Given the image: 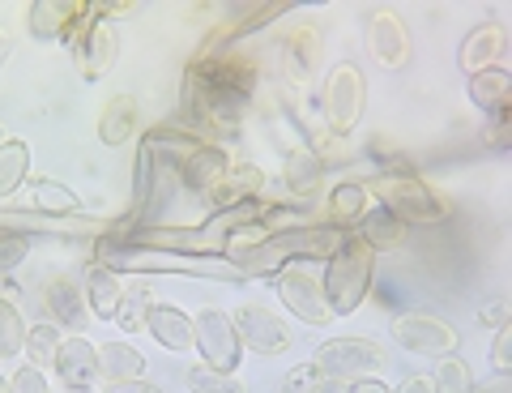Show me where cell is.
Listing matches in <instances>:
<instances>
[{
  "label": "cell",
  "instance_id": "cell-12",
  "mask_svg": "<svg viewBox=\"0 0 512 393\" xmlns=\"http://www.w3.org/2000/svg\"><path fill=\"white\" fill-rule=\"evenodd\" d=\"M231 321H235L239 342L252 347L256 355H282L291 347V334H286L282 321L274 317V308H265V304H244Z\"/></svg>",
  "mask_w": 512,
  "mask_h": 393
},
{
  "label": "cell",
  "instance_id": "cell-30",
  "mask_svg": "<svg viewBox=\"0 0 512 393\" xmlns=\"http://www.w3.org/2000/svg\"><path fill=\"white\" fill-rule=\"evenodd\" d=\"M269 210H274V201H265V197H248V201H239V206L218 210L205 227L218 231V235H239L244 227H265V223H269Z\"/></svg>",
  "mask_w": 512,
  "mask_h": 393
},
{
  "label": "cell",
  "instance_id": "cell-33",
  "mask_svg": "<svg viewBox=\"0 0 512 393\" xmlns=\"http://www.w3.org/2000/svg\"><path fill=\"white\" fill-rule=\"evenodd\" d=\"M60 325H30L26 329V359H30V368H52L56 364V351H60Z\"/></svg>",
  "mask_w": 512,
  "mask_h": 393
},
{
  "label": "cell",
  "instance_id": "cell-31",
  "mask_svg": "<svg viewBox=\"0 0 512 393\" xmlns=\"http://www.w3.org/2000/svg\"><path fill=\"white\" fill-rule=\"evenodd\" d=\"M30 197H35V210L47 218H69V214L82 210V197L60 180H35L30 184Z\"/></svg>",
  "mask_w": 512,
  "mask_h": 393
},
{
  "label": "cell",
  "instance_id": "cell-15",
  "mask_svg": "<svg viewBox=\"0 0 512 393\" xmlns=\"http://www.w3.org/2000/svg\"><path fill=\"white\" fill-rule=\"evenodd\" d=\"M363 39H367V52L376 56V65H384V69H402L410 60V35H406L402 18L389 9H380L367 18Z\"/></svg>",
  "mask_w": 512,
  "mask_h": 393
},
{
  "label": "cell",
  "instance_id": "cell-47",
  "mask_svg": "<svg viewBox=\"0 0 512 393\" xmlns=\"http://www.w3.org/2000/svg\"><path fill=\"white\" fill-rule=\"evenodd\" d=\"M9 56H13V35L9 30H0V69L9 65Z\"/></svg>",
  "mask_w": 512,
  "mask_h": 393
},
{
  "label": "cell",
  "instance_id": "cell-10",
  "mask_svg": "<svg viewBox=\"0 0 512 393\" xmlns=\"http://www.w3.org/2000/svg\"><path fill=\"white\" fill-rule=\"evenodd\" d=\"M116 56H120L116 30H111L103 18L86 22V30L73 43V65H77V73H82L86 82H103V77L116 69Z\"/></svg>",
  "mask_w": 512,
  "mask_h": 393
},
{
  "label": "cell",
  "instance_id": "cell-3",
  "mask_svg": "<svg viewBox=\"0 0 512 393\" xmlns=\"http://www.w3.org/2000/svg\"><path fill=\"white\" fill-rule=\"evenodd\" d=\"M94 261L116 274H184V278H222V282L244 278L227 257H184V253H163V248H133L116 240V235L99 244Z\"/></svg>",
  "mask_w": 512,
  "mask_h": 393
},
{
  "label": "cell",
  "instance_id": "cell-19",
  "mask_svg": "<svg viewBox=\"0 0 512 393\" xmlns=\"http://www.w3.org/2000/svg\"><path fill=\"white\" fill-rule=\"evenodd\" d=\"M504 47H508L504 26H500V22H483L478 30H470V35H466V43H461V56H457V60H461V69L474 77V73H483V69H495V65H500Z\"/></svg>",
  "mask_w": 512,
  "mask_h": 393
},
{
  "label": "cell",
  "instance_id": "cell-40",
  "mask_svg": "<svg viewBox=\"0 0 512 393\" xmlns=\"http://www.w3.org/2000/svg\"><path fill=\"white\" fill-rule=\"evenodd\" d=\"M9 393H52V389H47V376L39 368L26 364V368H18L9 376Z\"/></svg>",
  "mask_w": 512,
  "mask_h": 393
},
{
  "label": "cell",
  "instance_id": "cell-5",
  "mask_svg": "<svg viewBox=\"0 0 512 393\" xmlns=\"http://www.w3.org/2000/svg\"><path fill=\"white\" fill-rule=\"evenodd\" d=\"M312 368H316V376H325V381L350 385V381H363V376H380L384 351L367 338H329L316 347Z\"/></svg>",
  "mask_w": 512,
  "mask_h": 393
},
{
  "label": "cell",
  "instance_id": "cell-48",
  "mask_svg": "<svg viewBox=\"0 0 512 393\" xmlns=\"http://www.w3.org/2000/svg\"><path fill=\"white\" fill-rule=\"evenodd\" d=\"M308 393H346V385H342V381H325V376H320V381H316Z\"/></svg>",
  "mask_w": 512,
  "mask_h": 393
},
{
  "label": "cell",
  "instance_id": "cell-25",
  "mask_svg": "<svg viewBox=\"0 0 512 393\" xmlns=\"http://www.w3.org/2000/svg\"><path fill=\"white\" fill-rule=\"evenodd\" d=\"M120 300H124L120 274L107 270V265H99V261H90L86 265V304H90V312L99 321H116Z\"/></svg>",
  "mask_w": 512,
  "mask_h": 393
},
{
  "label": "cell",
  "instance_id": "cell-41",
  "mask_svg": "<svg viewBox=\"0 0 512 393\" xmlns=\"http://www.w3.org/2000/svg\"><path fill=\"white\" fill-rule=\"evenodd\" d=\"M316 381H320L316 368H312V364H299V368H291V372H286L282 381H278V393H308Z\"/></svg>",
  "mask_w": 512,
  "mask_h": 393
},
{
  "label": "cell",
  "instance_id": "cell-38",
  "mask_svg": "<svg viewBox=\"0 0 512 393\" xmlns=\"http://www.w3.org/2000/svg\"><path fill=\"white\" fill-rule=\"evenodd\" d=\"M431 389L436 393H474V376H470V368L461 364V359L448 355L440 364V372H436V381H431Z\"/></svg>",
  "mask_w": 512,
  "mask_h": 393
},
{
  "label": "cell",
  "instance_id": "cell-32",
  "mask_svg": "<svg viewBox=\"0 0 512 393\" xmlns=\"http://www.w3.org/2000/svg\"><path fill=\"white\" fill-rule=\"evenodd\" d=\"M26 171H30V146L22 137H9L0 146V201L13 197L26 184Z\"/></svg>",
  "mask_w": 512,
  "mask_h": 393
},
{
  "label": "cell",
  "instance_id": "cell-27",
  "mask_svg": "<svg viewBox=\"0 0 512 393\" xmlns=\"http://www.w3.org/2000/svg\"><path fill=\"white\" fill-rule=\"evenodd\" d=\"M43 304H47V312H52V325H69L73 329V325H82V317H86V291H77L64 274L47 278Z\"/></svg>",
  "mask_w": 512,
  "mask_h": 393
},
{
  "label": "cell",
  "instance_id": "cell-21",
  "mask_svg": "<svg viewBox=\"0 0 512 393\" xmlns=\"http://www.w3.org/2000/svg\"><path fill=\"white\" fill-rule=\"evenodd\" d=\"M137 129H141V103L133 94H116V99L103 103V112H99L103 146H128L137 137Z\"/></svg>",
  "mask_w": 512,
  "mask_h": 393
},
{
  "label": "cell",
  "instance_id": "cell-16",
  "mask_svg": "<svg viewBox=\"0 0 512 393\" xmlns=\"http://www.w3.org/2000/svg\"><path fill=\"white\" fill-rule=\"evenodd\" d=\"M282 13H291V5H239L231 18H222L210 35H205V43H201V56H218L222 47H231L235 39H244V35H252L256 26H265V22H274V18H282Z\"/></svg>",
  "mask_w": 512,
  "mask_h": 393
},
{
  "label": "cell",
  "instance_id": "cell-2",
  "mask_svg": "<svg viewBox=\"0 0 512 393\" xmlns=\"http://www.w3.org/2000/svg\"><path fill=\"white\" fill-rule=\"evenodd\" d=\"M346 244V231L338 227H286L274 231L256 244H239L227 253V261L235 265L244 278H278L291 261H329L338 248Z\"/></svg>",
  "mask_w": 512,
  "mask_h": 393
},
{
  "label": "cell",
  "instance_id": "cell-18",
  "mask_svg": "<svg viewBox=\"0 0 512 393\" xmlns=\"http://www.w3.org/2000/svg\"><path fill=\"white\" fill-rule=\"evenodd\" d=\"M278 60H282V73L291 86H308L312 73H316V60H320V35L312 26H295L291 35L278 43Z\"/></svg>",
  "mask_w": 512,
  "mask_h": 393
},
{
  "label": "cell",
  "instance_id": "cell-50",
  "mask_svg": "<svg viewBox=\"0 0 512 393\" xmlns=\"http://www.w3.org/2000/svg\"><path fill=\"white\" fill-rule=\"evenodd\" d=\"M0 393H9V381H5V376H0Z\"/></svg>",
  "mask_w": 512,
  "mask_h": 393
},
{
  "label": "cell",
  "instance_id": "cell-11",
  "mask_svg": "<svg viewBox=\"0 0 512 393\" xmlns=\"http://www.w3.org/2000/svg\"><path fill=\"white\" fill-rule=\"evenodd\" d=\"M393 338H397V347H406L414 355H453L457 351V329L436 317H419V312L397 317Z\"/></svg>",
  "mask_w": 512,
  "mask_h": 393
},
{
  "label": "cell",
  "instance_id": "cell-46",
  "mask_svg": "<svg viewBox=\"0 0 512 393\" xmlns=\"http://www.w3.org/2000/svg\"><path fill=\"white\" fill-rule=\"evenodd\" d=\"M487 141H491L495 150H504V146H508V120H495V129H491V137H487Z\"/></svg>",
  "mask_w": 512,
  "mask_h": 393
},
{
  "label": "cell",
  "instance_id": "cell-6",
  "mask_svg": "<svg viewBox=\"0 0 512 393\" xmlns=\"http://www.w3.org/2000/svg\"><path fill=\"white\" fill-rule=\"evenodd\" d=\"M376 197H380V206L402 218L406 227L410 223H436V218L448 210L414 171H384L376 180Z\"/></svg>",
  "mask_w": 512,
  "mask_h": 393
},
{
  "label": "cell",
  "instance_id": "cell-26",
  "mask_svg": "<svg viewBox=\"0 0 512 393\" xmlns=\"http://www.w3.org/2000/svg\"><path fill=\"white\" fill-rule=\"evenodd\" d=\"M367 210H372V197H367L363 184H338V188H329V201H325L329 227H338V231L359 227Z\"/></svg>",
  "mask_w": 512,
  "mask_h": 393
},
{
  "label": "cell",
  "instance_id": "cell-34",
  "mask_svg": "<svg viewBox=\"0 0 512 393\" xmlns=\"http://www.w3.org/2000/svg\"><path fill=\"white\" fill-rule=\"evenodd\" d=\"M26 329H30V325L22 321L18 304L0 300V359L22 355V347H26Z\"/></svg>",
  "mask_w": 512,
  "mask_h": 393
},
{
  "label": "cell",
  "instance_id": "cell-22",
  "mask_svg": "<svg viewBox=\"0 0 512 393\" xmlns=\"http://www.w3.org/2000/svg\"><path fill=\"white\" fill-rule=\"evenodd\" d=\"M470 99L478 112H487L491 120H508V103H512V73L504 65L483 69L470 77Z\"/></svg>",
  "mask_w": 512,
  "mask_h": 393
},
{
  "label": "cell",
  "instance_id": "cell-7",
  "mask_svg": "<svg viewBox=\"0 0 512 393\" xmlns=\"http://www.w3.org/2000/svg\"><path fill=\"white\" fill-rule=\"evenodd\" d=\"M192 347H197L201 364L214 372H235L239 359H244V342L235 334V321L222 308H201L192 317Z\"/></svg>",
  "mask_w": 512,
  "mask_h": 393
},
{
  "label": "cell",
  "instance_id": "cell-49",
  "mask_svg": "<svg viewBox=\"0 0 512 393\" xmlns=\"http://www.w3.org/2000/svg\"><path fill=\"white\" fill-rule=\"evenodd\" d=\"M64 393H94V389H86V385H82V389H64Z\"/></svg>",
  "mask_w": 512,
  "mask_h": 393
},
{
  "label": "cell",
  "instance_id": "cell-37",
  "mask_svg": "<svg viewBox=\"0 0 512 393\" xmlns=\"http://www.w3.org/2000/svg\"><path fill=\"white\" fill-rule=\"evenodd\" d=\"M30 257V235L0 223V274H13Z\"/></svg>",
  "mask_w": 512,
  "mask_h": 393
},
{
  "label": "cell",
  "instance_id": "cell-35",
  "mask_svg": "<svg viewBox=\"0 0 512 393\" xmlns=\"http://www.w3.org/2000/svg\"><path fill=\"white\" fill-rule=\"evenodd\" d=\"M184 381H188L192 393H248L244 381H239L235 372H214V368H205V364L188 368Z\"/></svg>",
  "mask_w": 512,
  "mask_h": 393
},
{
  "label": "cell",
  "instance_id": "cell-29",
  "mask_svg": "<svg viewBox=\"0 0 512 393\" xmlns=\"http://www.w3.org/2000/svg\"><path fill=\"white\" fill-rule=\"evenodd\" d=\"M146 372V355H141L133 342H103L99 351V376L111 385L120 381H137V376Z\"/></svg>",
  "mask_w": 512,
  "mask_h": 393
},
{
  "label": "cell",
  "instance_id": "cell-4",
  "mask_svg": "<svg viewBox=\"0 0 512 393\" xmlns=\"http://www.w3.org/2000/svg\"><path fill=\"white\" fill-rule=\"evenodd\" d=\"M372 265H376L372 248H367L359 235H346V244L329 257L325 282H320L333 317H350V312L367 300V291H372Z\"/></svg>",
  "mask_w": 512,
  "mask_h": 393
},
{
  "label": "cell",
  "instance_id": "cell-43",
  "mask_svg": "<svg viewBox=\"0 0 512 393\" xmlns=\"http://www.w3.org/2000/svg\"><path fill=\"white\" fill-rule=\"evenodd\" d=\"M107 393H163V385H154V381H146V376H137V381L107 385Z\"/></svg>",
  "mask_w": 512,
  "mask_h": 393
},
{
  "label": "cell",
  "instance_id": "cell-45",
  "mask_svg": "<svg viewBox=\"0 0 512 393\" xmlns=\"http://www.w3.org/2000/svg\"><path fill=\"white\" fill-rule=\"evenodd\" d=\"M393 393H436V389H431V376H406Z\"/></svg>",
  "mask_w": 512,
  "mask_h": 393
},
{
  "label": "cell",
  "instance_id": "cell-39",
  "mask_svg": "<svg viewBox=\"0 0 512 393\" xmlns=\"http://www.w3.org/2000/svg\"><path fill=\"white\" fill-rule=\"evenodd\" d=\"M491 368L508 376L512 372V325H500L495 329V342H491Z\"/></svg>",
  "mask_w": 512,
  "mask_h": 393
},
{
  "label": "cell",
  "instance_id": "cell-42",
  "mask_svg": "<svg viewBox=\"0 0 512 393\" xmlns=\"http://www.w3.org/2000/svg\"><path fill=\"white\" fill-rule=\"evenodd\" d=\"M478 321H483V325H495V329L508 325V300H491L483 312H478Z\"/></svg>",
  "mask_w": 512,
  "mask_h": 393
},
{
  "label": "cell",
  "instance_id": "cell-51",
  "mask_svg": "<svg viewBox=\"0 0 512 393\" xmlns=\"http://www.w3.org/2000/svg\"><path fill=\"white\" fill-rule=\"evenodd\" d=\"M5 141H9V137H5V129H0V146H5Z\"/></svg>",
  "mask_w": 512,
  "mask_h": 393
},
{
  "label": "cell",
  "instance_id": "cell-13",
  "mask_svg": "<svg viewBox=\"0 0 512 393\" xmlns=\"http://www.w3.org/2000/svg\"><path fill=\"white\" fill-rule=\"evenodd\" d=\"M231 171V154L218 146V141H201L197 150L188 154V159H180V167H175V176H180V184L188 188L197 201H205L218 188V180Z\"/></svg>",
  "mask_w": 512,
  "mask_h": 393
},
{
  "label": "cell",
  "instance_id": "cell-14",
  "mask_svg": "<svg viewBox=\"0 0 512 393\" xmlns=\"http://www.w3.org/2000/svg\"><path fill=\"white\" fill-rule=\"evenodd\" d=\"M90 5H69V0H39V5H30V35L43 39V43H77V30H82Z\"/></svg>",
  "mask_w": 512,
  "mask_h": 393
},
{
  "label": "cell",
  "instance_id": "cell-44",
  "mask_svg": "<svg viewBox=\"0 0 512 393\" xmlns=\"http://www.w3.org/2000/svg\"><path fill=\"white\" fill-rule=\"evenodd\" d=\"M346 393H393L389 385L380 381V376H363V381H350V389Z\"/></svg>",
  "mask_w": 512,
  "mask_h": 393
},
{
  "label": "cell",
  "instance_id": "cell-24",
  "mask_svg": "<svg viewBox=\"0 0 512 393\" xmlns=\"http://www.w3.org/2000/svg\"><path fill=\"white\" fill-rule=\"evenodd\" d=\"M359 240L372 248V253H397V248H406L410 227H406L397 214H389L384 206H376V210H367V214H363Z\"/></svg>",
  "mask_w": 512,
  "mask_h": 393
},
{
  "label": "cell",
  "instance_id": "cell-23",
  "mask_svg": "<svg viewBox=\"0 0 512 393\" xmlns=\"http://www.w3.org/2000/svg\"><path fill=\"white\" fill-rule=\"evenodd\" d=\"M146 329H150V338L163 351H188L192 347V317L184 308H175V304H150Z\"/></svg>",
  "mask_w": 512,
  "mask_h": 393
},
{
  "label": "cell",
  "instance_id": "cell-8",
  "mask_svg": "<svg viewBox=\"0 0 512 393\" xmlns=\"http://www.w3.org/2000/svg\"><path fill=\"white\" fill-rule=\"evenodd\" d=\"M363 103H367L363 69L350 65V60H342V65L329 73V82H325V120H329V133L346 137L359 124Z\"/></svg>",
  "mask_w": 512,
  "mask_h": 393
},
{
  "label": "cell",
  "instance_id": "cell-36",
  "mask_svg": "<svg viewBox=\"0 0 512 393\" xmlns=\"http://www.w3.org/2000/svg\"><path fill=\"white\" fill-rule=\"evenodd\" d=\"M150 291L146 287H133V291H124V300H120V312H116V325L124 329V334H141L146 329V317H150Z\"/></svg>",
  "mask_w": 512,
  "mask_h": 393
},
{
  "label": "cell",
  "instance_id": "cell-1",
  "mask_svg": "<svg viewBox=\"0 0 512 393\" xmlns=\"http://www.w3.org/2000/svg\"><path fill=\"white\" fill-rule=\"evenodd\" d=\"M256 94V65L248 56H197L184 73V90H180V112H184V129L197 137L214 133V137H239L244 133V116L252 107Z\"/></svg>",
  "mask_w": 512,
  "mask_h": 393
},
{
  "label": "cell",
  "instance_id": "cell-17",
  "mask_svg": "<svg viewBox=\"0 0 512 393\" xmlns=\"http://www.w3.org/2000/svg\"><path fill=\"white\" fill-rule=\"evenodd\" d=\"M52 372L60 376L64 389H82V385L94 389V381H99V347H94L90 338H82V334L64 338L60 351H56Z\"/></svg>",
  "mask_w": 512,
  "mask_h": 393
},
{
  "label": "cell",
  "instance_id": "cell-28",
  "mask_svg": "<svg viewBox=\"0 0 512 393\" xmlns=\"http://www.w3.org/2000/svg\"><path fill=\"white\" fill-rule=\"evenodd\" d=\"M261 188H265V171L256 163H239L218 180L210 201L218 210H227V206H239V201H248V197H261Z\"/></svg>",
  "mask_w": 512,
  "mask_h": 393
},
{
  "label": "cell",
  "instance_id": "cell-9",
  "mask_svg": "<svg viewBox=\"0 0 512 393\" xmlns=\"http://www.w3.org/2000/svg\"><path fill=\"white\" fill-rule=\"evenodd\" d=\"M274 291H278V300L291 308L299 321H308V325H329L333 321V312L325 304V291H320V282L312 278V270H303V265L282 270L274 278Z\"/></svg>",
  "mask_w": 512,
  "mask_h": 393
},
{
  "label": "cell",
  "instance_id": "cell-20",
  "mask_svg": "<svg viewBox=\"0 0 512 393\" xmlns=\"http://www.w3.org/2000/svg\"><path fill=\"white\" fill-rule=\"evenodd\" d=\"M282 184L291 188L299 201H312L320 193V184H325V159L312 150V146H291L282 163Z\"/></svg>",
  "mask_w": 512,
  "mask_h": 393
}]
</instances>
